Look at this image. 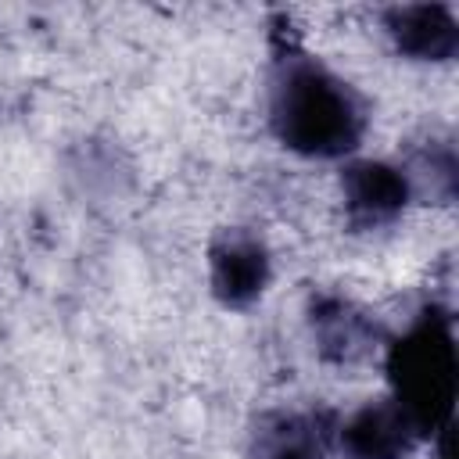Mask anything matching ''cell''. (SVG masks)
I'll return each instance as SVG.
<instances>
[{"label":"cell","instance_id":"6","mask_svg":"<svg viewBox=\"0 0 459 459\" xmlns=\"http://www.w3.org/2000/svg\"><path fill=\"white\" fill-rule=\"evenodd\" d=\"M387 29L405 54L427 57V61L452 57L459 39L455 18L448 7H398L387 14Z\"/></svg>","mask_w":459,"mask_h":459},{"label":"cell","instance_id":"7","mask_svg":"<svg viewBox=\"0 0 459 459\" xmlns=\"http://www.w3.org/2000/svg\"><path fill=\"white\" fill-rule=\"evenodd\" d=\"M326 434L308 416H283L258 434V459H323Z\"/></svg>","mask_w":459,"mask_h":459},{"label":"cell","instance_id":"1","mask_svg":"<svg viewBox=\"0 0 459 459\" xmlns=\"http://www.w3.org/2000/svg\"><path fill=\"white\" fill-rule=\"evenodd\" d=\"M273 129L298 154L341 158L362 140L366 111L333 72L308 57H287L273 86Z\"/></svg>","mask_w":459,"mask_h":459},{"label":"cell","instance_id":"3","mask_svg":"<svg viewBox=\"0 0 459 459\" xmlns=\"http://www.w3.org/2000/svg\"><path fill=\"white\" fill-rule=\"evenodd\" d=\"M409 176L402 169H391L384 161H362L344 172V201L355 222L377 226L394 219L409 201Z\"/></svg>","mask_w":459,"mask_h":459},{"label":"cell","instance_id":"2","mask_svg":"<svg viewBox=\"0 0 459 459\" xmlns=\"http://www.w3.org/2000/svg\"><path fill=\"white\" fill-rule=\"evenodd\" d=\"M391 384L394 405L405 412L416 434H441L452 427L455 402V337L452 319L441 308H427L402 341L391 348Z\"/></svg>","mask_w":459,"mask_h":459},{"label":"cell","instance_id":"5","mask_svg":"<svg viewBox=\"0 0 459 459\" xmlns=\"http://www.w3.org/2000/svg\"><path fill=\"white\" fill-rule=\"evenodd\" d=\"M416 437L420 434L412 430L405 412L394 402H384L362 409L341 430V448L348 459H402Z\"/></svg>","mask_w":459,"mask_h":459},{"label":"cell","instance_id":"8","mask_svg":"<svg viewBox=\"0 0 459 459\" xmlns=\"http://www.w3.org/2000/svg\"><path fill=\"white\" fill-rule=\"evenodd\" d=\"M316 333H319V348L323 351H333L337 359H351L366 348L369 341V323L362 316H355L348 305L333 301V305H323L316 312Z\"/></svg>","mask_w":459,"mask_h":459},{"label":"cell","instance_id":"4","mask_svg":"<svg viewBox=\"0 0 459 459\" xmlns=\"http://www.w3.org/2000/svg\"><path fill=\"white\" fill-rule=\"evenodd\" d=\"M269 280V258L247 233H226L212 251V283L226 305H247Z\"/></svg>","mask_w":459,"mask_h":459}]
</instances>
